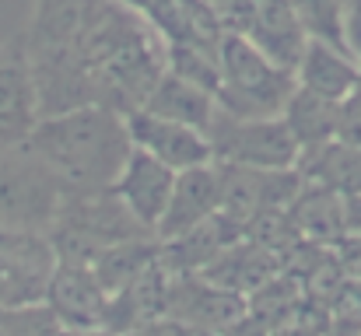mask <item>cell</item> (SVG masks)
Masks as SVG:
<instances>
[{"instance_id": "6da1fadb", "label": "cell", "mask_w": 361, "mask_h": 336, "mask_svg": "<svg viewBox=\"0 0 361 336\" xmlns=\"http://www.w3.org/2000/svg\"><path fill=\"white\" fill-rule=\"evenodd\" d=\"M21 46L39 119L85 106L144 109L169 70V42L123 0H35Z\"/></svg>"}, {"instance_id": "7a4b0ae2", "label": "cell", "mask_w": 361, "mask_h": 336, "mask_svg": "<svg viewBox=\"0 0 361 336\" xmlns=\"http://www.w3.org/2000/svg\"><path fill=\"white\" fill-rule=\"evenodd\" d=\"M28 147L78 189H109L133 154L126 116L106 106H85L35 123Z\"/></svg>"}, {"instance_id": "3957f363", "label": "cell", "mask_w": 361, "mask_h": 336, "mask_svg": "<svg viewBox=\"0 0 361 336\" xmlns=\"http://www.w3.org/2000/svg\"><path fill=\"white\" fill-rule=\"evenodd\" d=\"M218 106L239 119H270L281 116L288 99L298 88L295 70L274 63L259 46H252L242 32L221 35L218 46Z\"/></svg>"}, {"instance_id": "277c9868", "label": "cell", "mask_w": 361, "mask_h": 336, "mask_svg": "<svg viewBox=\"0 0 361 336\" xmlns=\"http://www.w3.org/2000/svg\"><path fill=\"white\" fill-rule=\"evenodd\" d=\"M67 182L25 144L0 151V224L46 231L56 221Z\"/></svg>"}, {"instance_id": "5b68a950", "label": "cell", "mask_w": 361, "mask_h": 336, "mask_svg": "<svg viewBox=\"0 0 361 336\" xmlns=\"http://www.w3.org/2000/svg\"><path fill=\"white\" fill-rule=\"evenodd\" d=\"M214 161L245 165V168H295L302 158V144L288 130L284 116L270 119H239L218 109L207 130Z\"/></svg>"}, {"instance_id": "8992f818", "label": "cell", "mask_w": 361, "mask_h": 336, "mask_svg": "<svg viewBox=\"0 0 361 336\" xmlns=\"http://www.w3.org/2000/svg\"><path fill=\"white\" fill-rule=\"evenodd\" d=\"M56 249L46 231L0 224V309L42 305L56 273Z\"/></svg>"}, {"instance_id": "52a82bcc", "label": "cell", "mask_w": 361, "mask_h": 336, "mask_svg": "<svg viewBox=\"0 0 361 336\" xmlns=\"http://www.w3.org/2000/svg\"><path fill=\"white\" fill-rule=\"evenodd\" d=\"M221 214L249 228L256 218L274 211H291L305 179L298 168H245V165H221Z\"/></svg>"}, {"instance_id": "ba28073f", "label": "cell", "mask_w": 361, "mask_h": 336, "mask_svg": "<svg viewBox=\"0 0 361 336\" xmlns=\"http://www.w3.org/2000/svg\"><path fill=\"white\" fill-rule=\"evenodd\" d=\"M46 305L56 312L63 330H106L113 294L92 270V263L60 259L46 291Z\"/></svg>"}, {"instance_id": "9c48e42d", "label": "cell", "mask_w": 361, "mask_h": 336, "mask_svg": "<svg viewBox=\"0 0 361 336\" xmlns=\"http://www.w3.org/2000/svg\"><path fill=\"white\" fill-rule=\"evenodd\" d=\"M165 316L193 326V330H232L239 319H245V298L235 291H225L218 284H211L200 273H179L169 284V298H165Z\"/></svg>"}, {"instance_id": "30bf717a", "label": "cell", "mask_w": 361, "mask_h": 336, "mask_svg": "<svg viewBox=\"0 0 361 336\" xmlns=\"http://www.w3.org/2000/svg\"><path fill=\"white\" fill-rule=\"evenodd\" d=\"M126 126H130V140H133L137 151L158 158L161 165H169L176 172H186V168L214 161L207 133H200V130H193L186 123L154 116L147 109H133L126 112Z\"/></svg>"}, {"instance_id": "8fae6325", "label": "cell", "mask_w": 361, "mask_h": 336, "mask_svg": "<svg viewBox=\"0 0 361 336\" xmlns=\"http://www.w3.org/2000/svg\"><path fill=\"white\" fill-rule=\"evenodd\" d=\"M35 123H39V99L25 46L21 42L0 46V151L25 144Z\"/></svg>"}, {"instance_id": "7c38bea8", "label": "cell", "mask_w": 361, "mask_h": 336, "mask_svg": "<svg viewBox=\"0 0 361 336\" xmlns=\"http://www.w3.org/2000/svg\"><path fill=\"white\" fill-rule=\"evenodd\" d=\"M228 32H242L252 46H259L274 63L295 70L305 46H309V35L291 7V0H249V11L239 21V28H228Z\"/></svg>"}, {"instance_id": "4fadbf2b", "label": "cell", "mask_w": 361, "mask_h": 336, "mask_svg": "<svg viewBox=\"0 0 361 336\" xmlns=\"http://www.w3.org/2000/svg\"><path fill=\"white\" fill-rule=\"evenodd\" d=\"M218 211H221V172H218V161L186 168L176 179L172 200L165 207V218L154 228V238L158 242L179 238V235L193 231L197 224L211 221Z\"/></svg>"}, {"instance_id": "5bb4252c", "label": "cell", "mask_w": 361, "mask_h": 336, "mask_svg": "<svg viewBox=\"0 0 361 336\" xmlns=\"http://www.w3.org/2000/svg\"><path fill=\"white\" fill-rule=\"evenodd\" d=\"M176 179L179 172L161 165L158 158L144 154L133 147L126 168L120 172V179L113 182V193L123 200V207L144 224V228H158V221L165 218V207L172 200V189H176Z\"/></svg>"}, {"instance_id": "9a60e30c", "label": "cell", "mask_w": 361, "mask_h": 336, "mask_svg": "<svg viewBox=\"0 0 361 336\" xmlns=\"http://www.w3.org/2000/svg\"><path fill=\"white\" fill-rule=\"evenodd\" d=\"M295 77H298V88L305 92H316L330 102H344L355 95L361 81V60L351 56L348 49H337L330 42H319V39H309L298 67H295Z\"/></svg>"}, {"instance_id": "2e32d148", "label": "cell", "mask_w": 361, "mask_h": 336, "mask_svg": "<svg viewBox=\"0 0 361 336\" xmlns=\"http://www.w3.org/2000/svg\"><path fill=\"white\" fill-rule=\"evenodd\" d=\"M144 109L154 112V116H165V119H176V123H186V126H193V130H200V133H207L221 106H218L214 92H207V88H200V85H193V81H186V77L172 74V70H165V74L158 77V85L151 88Z\"/></svg>"}, {"instance_id": "e0dca14e", "label": "cell", "mask_w": 361, "mask_h": 336, "mask_svg": "<svg viewBox=\"0 0 361 336\" xmlns=\"http://www.w3.org/2000/svg\"><path fill=\"white\" fill-rule=\"evenodd\" d=\"M298 175L319 189H334L344 197H361V147L344 140H330L323 147H309L298 158Z\"/></svg>"}, {"instance_id": "ac0fdd59", "label": "cell", "mask_w": 361, "mask_h": 336, "mask_svg": "<svg viewBox=\"0 0 361 336\" xmlns=\"http://www.w3.org/2000/svg\"><path fill=\"white\" fill-rule=\"evenodd\" d=\"M284 123L288 130L295 133V140L302 144V151L309 147H323L330 140H337V130H341V102H330L316 92H305V88H295V95L288 99L284 106Z\"/></svg>"}, {"instance_id": "d6986e66", "label": "cell", "mask_w": 361, "mask_h": 336, "mask_svg": "<svg viewBox=\"0 0 361 336\" xmlns=\"http://www.w3.org/2000/svg\"><path fill=\"white\" fill-rule=\"evenodd\" d=\"M291 7L309 39H319V42H330V46L351 53L348 32H344V0H291Z\"/></svg>"}, {"instance_id": "ffe728a7", "label": "cell", "mask_w": 361, "mask_h": 336, "mask_svg": "<svg viewBox=\"0 0 361 336\" xmlns=\"http://www.w3.org/2000/svg\"><path fill=\"white\" fill-rule=\"evenodd\" d=\"M0 336H63V323L46 301L21 305V309H0Z\"/></svg>"}, {"instance_id": "44dd1931", "label": "cell", "mask_w": 361, "mask_h": 336, "mask_svg": "<svg viewBox=\"0 0 361 336\" xmlns=\"http://www.w3.org/2000/svg\"><path fill=\"white\" fill-rule=\"evenodd\" d=\"M337 140L361 147V85L355 88L351 99L341 102V130H337Z\"/></svg>"}, {"instance_id": "7402d4cb", "label": "cell", "mask_w": 361, "mask_h": 336, "mask_svg": "<svg viewBox=\"0 0 361 336\" xmlns=\"http://www.w3.org/2000/svg\"><path fill=\"white\" fill-rule=\"evenodd\" d=\"M344 32L351 53L361 60V0H344Z\"/></svg>"}, {"instance_id": "603a6c76", "label": "cell", "mask_w": 361, "mask_h": 336, "mask_svg": "<svg viewBox=\"0 0 361 336\" xmlns=\"http://www.w3.org/2000/svg\"><path fill=\"white\" fill-rule=\"evenodd\" d=\"M207 4L221 18L225 28H239V21L245 18V11H249V0H207Z\"/></svg>"}, {"instance_id": "cb8c5ba5", "label": "cell", "mask_w": 361, "mask_h": 336, "mask_svg": "<svg viewBox=\"0 0 361 336\" xmlns=\"http://www.w3.org/2000/svg\"><path fill=\"white\" fill-rule=\"evenodd\" d=\"M63 336H123L113 330H63Z\"/></svg>"}]
</instances>
